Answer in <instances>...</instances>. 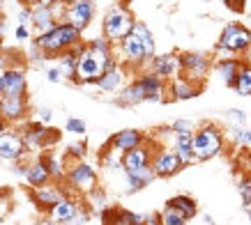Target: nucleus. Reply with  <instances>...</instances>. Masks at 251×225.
Listing matches in <instances>:
<instances>
[{"label":"nucleus","mask_w":251,"mask_h":225,"mask_svg":"<svg viewBox=\"0 0 251 225\" xmlns=\"http://www.w3.org/2000/svg\"><path fill=\"white\" fill-rule=\"evenodd\" d=\"M113 65H118L113 58V44L104 35L97 39H90L78 55L76 83L78 85H97V81Z\"/></svg>","instance_id":"nucleus-1"},{"label":"nucleus","mask_w":251,"mask_h":225,"mask_svg":"<svg viewBox=\"0 0 251 225\" xmlns=\"http://www.w3.org/2000/svg\"><path fill=\"white\" fill-rule=\"evenodd\" d=\"M37 44L46 53V58H53V55H60V53L81 44V30H76L74 25H69L67 21H60L53 30H49L46 35L37 37Z\"/></svg>","instance_id":"nucleus-2"},{"label":"nucleus","mask_w":251,"mask_h":225,"mask_svg":"<svg viewBox=\"0 0 251 225\" xmlns=\"http://www.w3.org/2000/svg\"><path fill=\"white\" fill-rule=\"evenodd\" d=\"M226 135L214 122H205L194 131V154L196 161H210L224 152Z\"/></svg>","instance_id":"nucleus-3"},{"label":"nucleus","mask_w":251,"mask_h":225,"mask_svg":"<svg viewBox=\"0 0 251 225\" xmlns=\"http://www.w3.org/2000/svg\"><path fill=\"white\" fill-rule=\"evenodd\" d=\"M134 23H136L134 16L125 5H113L101 21V32L111 44H120L122 39L134 30Z\"/></svg>","instance_id":"nucleus-4"},{"label":"nucleus","mask_w":251,"mask_h":225,"mask_svg":"<svg viewBox=\"0 0 251 225\" xmlns=\"http://www.w3.org/2000/svg\"><path fill=\"white\" fill-rule=\"evenodd\" d=\"M65 181L69 184V188H72L74 193L88 195L92 188L99 186V175L90 163L74 161L72 165H67V177H65Z\"/></svg>","instance_id":"nucleus-5"},{"label":"nucleus","mask_w":251,"mask_h":225,"mask_svg":"<svg viewBox=\"0 0 251 225\" xmlns=\"http://www.w3.org/2000/svg\"><path fill=\"white\" fill-rule=\"evenodd\" d=\"M180 65H182V76L189 78L191 83H196V85H203V81H205L207 74H210V69L214 67L210 55H205V53H194V51L180 53Z\"/></svg>","instance_id":"nucleus-6"},{"label":"nucleus","mask_w":251,"mask_h":225,"mask_svg":"<svg viewBox=\"0 0 251 225\" xmlns=\"http://www.w3.org/2000/svg\"><path fill=\"white\" fill-rule=\"evenodd\" d=\"M219 48H226L233 55H240L251 46V30L244 28L242 23H228L219 35V42H217Z\"/></svg>","instance_id":"nucleus-7"},{"label":"nucleus","mask_w":251,"mask_h":225,"mask_svg":"<svg viewBox=\"0 0 251 225\" xmlns=\"http://www.w3.org/2000/svg\"><path fill=\"white\" fill-rule=\"evenodd\" d=\"M182 168H184V163L180 161V157H177V152L175 150H171V147H166V145H161V147L154 150V154H152V170H154L157 177H164V180L175 177Z\"/></svg>","instance_id":"nucleus-8"},{"label":"nucleus","mask_w":251,"mask_h":225,"mask_svg":"<svg viewBox=\"0 0 251 225\" xmlns=\"http://www.w3.org/2000/svg\"><path fill=\"white\" fill-rule=\"evenodd\" d=\"M118 46H120V55H122V62H125V65H129V67H148V65H150L143 39L138 37L134 30L122 39Z\"/></svg>","instance_id":"nucleus-9"},{"label":"nucleus","mask_w":251,"mask_h":225,"mask_svg":"<svg viewBox=\"0 0 251 225\" xmlns=\"http://www.w3.org/2000/svg\"><path fill=\"white\" fill-rule=\"evenodd\" d=\"M145 69H150L154 74L164 78L166 83L175 81L182 76V65H180V53H164V55H154L150 65Z\"/></svg>","instance_id":"nucleus-10"},{"label":"nucleus","mask_w":251,"mask_h":225,"mask_svg":"<svg viewBox=\"0 0 251 225\" xmlns=\"http://www.w3.org/2000/svg\"><path fill=\"white\" fill-rule=\"evenodd\" d=\"M23 140H25V145H28V150L37 152V150H46L51 143H55V140H60V134H55L53 129L44 127L42 122H37V124H30V127L23 129Z\"/></svg>","instance_id":"nucleus-11"},{"label":"nucleus","mask_w":251,"mask_h":225,"mask_svg":"<svg viewBox=\"0 0 251 225\" xmlns=\"http://www.w3.org/2000/svg\"><path fill=\"white\" fill-rule=\"evenodd\" d=\"M152 154L154 150L150 147V138H148L143 145H138L136 150H129L122 154V170L125 173H136L141 168L152 165Z\"/></svg>","instance_id":"nucleus-12"},{"label":"nucleus","mask_w":251,"mask_h":225,"mask_svg":"<svg viewBox=\"0 0 251 225\" xmlns=\"http://www.w3.org/2000/svg\"><path fill=\"white\" fill-rule=\"evenodd\" d=\"M92 16H95V2L92 0H81V2H74V5H67L62 21H67L69 25H74L76 30L83 32L90 25Z\"/></svg>","instance_id":"nucleus-13"},{"label":"nucleus","mask_w":251,"mask_h":225,"mask_svg":"<svg viewBox=\"0 0 251 225\" xmlns=\"http://www.w3.org/2000/svg\"><path fill=\"white\" fill-rule=\"evenodd\" d=\"M65 195H69V193L62 186H58V181H55V184H46V186L30 188L32 202L37 204L39 209H44V211H49L53 204H58Z\"/></svg>","instance_id":"nucleus-14"},{"label":"nucleus","mask_w":251,"mask_h":225,"mask_svg":"<svg viewBox=\"0 0 251 225\" xmlns=\"http://www.w3.org/2000/svg\"><path fill=\"white\" fill-rule=\"evenodd\" d=\"M145 140H148V135H145L143 131H138V129H122V131L111 135L108 147L115 152H120V154H125V152H129V150H136L138 145H143Z\"/></svg>","instance_id":"nucleus-15"},{"label":"nucleus","mask_w":251,"mask_h":225,"mask_svg":"<svg viewBox=\"0 0 251 225\" xmlns=\"http://www.w3.org/2000/svg\"><path fill=\"white\" fill-rule=\"evenodd\" d=\"M25 152L28 150V145L23 140L21 134H2L0 135V158L2 161H19V158L25 157Z\"/></svg>","instance_id":"nucleus-16"},{"label":"nucleus","mask_w":251,"mask_h":225,"mask_svg":"<svg viewBox=\"0 0 251 225\" xmlns=\"http://www.w3.org/2000/svg\"><path fill=\"white\" fill-rule=\"evenodd\" d=\"M55 25H58V14H55L53 7H42V5H35V7H32L30 28H32V32H35L37 37L46 35L49 30H53Z\"/></svg>","instance_id":"nucleus-17"},{"label":"nucleus","mask_w":251,"mask_h":225,"mask_svg":"<svg viewBox=\"0 0 251 225\" xmlns=\"http://www.w3.org/2000/svg\"><path fill=\"white\" fill-rule=\"evenodd\" d=\"M104 225H148V216L143 214H134L129 209H120V207H108L101 214Z\"/></svg>","instance_id":"nucleus-18"},{"label":"nucleus","mask_w":251,"mask_h":225,"mask_svg":"<svg viewBox=\"0 0 251 225\" xmlns=\"http://www.w3.org/2000/svg\"><path fill=\"white\" fill-rule=\"evenodd\" d=\"M25 115H28V101H25V97H19V99L2 97L0 99V117L7 122V124L21 122Z\"/></svg>","instance_id":"nucleus-19"},{"label":"nucleus","mask_w":251,"mask_h":225,"mask_svg":"<svg viewBox=\"0 0 251 225\" xmlns=\"http://www.w3.org/2000/svg\"><path fill=\"white\" fill-rule=\"evenodd\" d=\"M120 106H138V104H145L148 101V92H145V85L141 78H134L129 85H125L120 92H118V99H115Z\"/></svg>","instance_id":"nucleus-20"},{"label":"nucleus","mask_w":251,"mask_h":225,"mask_svg":"<svg viewBox=\"0 0 251 225\" xmlns=\"http://www.w3.org/2000/svg\"><path fill=\"white\" fill-rule=\"evenodd\" d=\"M83 207V202L81 200H76V198H72V195H65L60 202L53 204L51 209L46 211V218H51V221H55V223H67L69 218L74 216L78 209Z\"/></svg>","instance_id":"nucleus-21"},{"label":"nucleus","mask_w":251,"mask_h":225,"mask_svg":"<svg viewBox=\"0 0 251 225\" xmlns=\"http://www.w3.org/2000/svg\"><path fill=\"white\" fill-rule=\"evenodd\" d=\"M25 90H28V83H25L23 69H19V67L5 69V97H9V99L25 97Z\"/></svg>","instance_id":"nucleus-22"},{"label":"nucleus","mask_w":251,"mask_h":225,"mask_svg":"<svg viewBox=\"0 0 251 225\" xmlns=\"http://www.w3.org/2000/svg\"><path fill=\"white\" fill-rule=\"evenodd\" d=\"M203 85H196V83H191L189 78H175V81L168 83V92H171V99L173 101H187V99H194L198 97V92H201Z\"/></svg>","instance_id":"nucleus-23"},{"label":"nucleus","mask_w":251,"mask_h":225,"mask_svg":"<svg viewBox=\"0 0 251 225\" xmlns=\"http://www.w3.org/2000/svg\"><path fill=\"white\" fill-rule=\"evenodd\" d=\"M244 60H237V58H228V60H214V74L219 76V81L224 85H228L233 88V83H235L237 74H240V69H242Z\"/></svg>","instance_id":"nucleus-24"},{"label":"nucleus","mask_w":251,"mask_h":225,"mask_svg":"<svg viewBox=\"0 0 251 225\" xmlns=\"http://www.w3.org/2000/svg\"><path fill=\"white\" fill-rule=\"evenodd\" d=\"M25 181L30 184V188L46 186V184H51V181H53V177H51V173H49V168H46L44 158H35V161H30V163H28Z\"/></svg>","instance_id":"nucleus-25"},{"label":"nucleus","mask_w":251,"mask_h":225,"mask_svg":"<svg viewBox=\"0 0 251 225\" xmlns=\"http://www.w3.org/2000/svg\"><path fill=\"white\" fill-rule=\"evenodd\" d=\"M97 88L101 92H111V94L120 92L122 88H125V69H122L120 65H113V67L97 81Z\"/></svg>","instance_id":"nucleus-26"},{"label":"nucleus","mask_w":251,"mask_h":225,"mask_svg":"<svg viewBox=\"0 0 251 225\" xmlns=\"http://www.w3.org/2000/svg\"><path fill=\"white\" fill-rule=\"evenodd\" d=\"M173 150L184 165L196 163V154H194V134H173Z\"/></svg>","instance_id":"nucleus-27"},{"label":"nucleus","mask_w":251,"mask_h":225,"mask_svg":"<svg viewBox=\"0 0 251 225\" xmlns=\"http://www.w3.org/2000/svg\"><path fill=\"white\" fill-rule=\"evenodd\" d=\"M85 198V207L90 209V214H97V216H101L104 211L111 207L108 204V195H106V191L101 186H97V188H92L88 195H83Z\"/></svg>","instance_id":"nucleus-28"},{"label":"nucleus","mask_w":251,"mask_h":225,"mask_svg":"<svg viewBox=\"0 0 251 225\" xmlns=\"http://www.w3.org/2000/svg\"><path fill=\"white\" fill-rule=\"evenodd\" d=\"M76 67H78V53L76 48H69V51L58 55V69H60L65 78L76 83Z\"/></svg>","instance_id":"nucleus-29"},{"label":"nucleus","mask_w":251,"mask_h":225,"mask_svg":"<svg viewBox=\"0 0 251 225\" xmlns=\"http://www.w3.org/2000/svg\"><path fill=\"white\" fill-rule=\"evenodd\" d=\"M168 204H173L175 209H180L184 214V216L189 218H196L198 216V202L191 198V195H187V193H177V195H173L171 200H168Z\"/></svg>","instance_id":"nucleus-30"},{"label":"nucleus","mask_w":251,"mask_h":225,"mask_svg":"<svg viewBox=\"0 0 251 225\" xmlns=\"http://www.w3.org/2000/svg\"><path fill=\"white\" fill-rule=\"evenodd\" d=\"M44 161H46V168H49L51 177H53V181H65V177H67V163H65V158L49 152L44 157Z\"/></svg>","instance_id":"nucleus-31"},{"label":"nucleus","mask_w":251,"mask_h":225,"mask_svg":"<svg viewBox=\"0 0 251 225\" xmlns=\"http://www.w3.org/2000/svg\"><path fill=\"white\" fill-rule=\"evenodd\" d=\"M157 218H159V225H187L189 223V218L184 216L180 209H175L173 204H168L157 214Z\"/></svg>","instance_id":"nucleus-32"},{"label":"nucleus","mask_w":251,"mask_h":225,"mask_svg":"<svg viewBox=\"0 0 251 225\" xmlns=\"http://www.w3.org/2000/svg\"><path fill=\"white\" fill-rule=\"evenodd\" d=\"M230 90H235L237 97H251V65H242Z\"/></svg>","instance_id":"nucleus-33"},{"label":"nucleus","mask_w":251,"mask_h":225,"mask_svg":"<svg viewBox=\"0 0 251 225\" xmlns=\"http://www.w3.org/2000/svg\"><path fill=\"white\" fill-rule=\"evenodd\" d=\"M228 140L240 150L251 152V129L247 127H230L228 129Z\"/></svg>","instance_id":"nucleus-34"},{"label":"nucleus","mask_w":251,"mask_h":225,"mask_svg":"<svg viewBox=\"0 0 251 225\" xmlns=\"http://www.w3.org/2000/svg\"><path fill=\"white\" fill-rule=\"evenodd\" d=\"M237 193L242 198V207H251V173H242L237 177Z\"/></svg>","instance_id":"nucleus-35"},{"label":"nucleus","mask_w":251,"mask_h":225,"mask_svg":"<svg viewBox=\"0 0 251 225\" xmlns=\"http://www.w3.org/2000/svg\"><path fill=\"white\" fill-rule=\"evenodd\" d=\"M65 131H69L72 135H85L88 127H85V122L81 120V117H69V120L65 122Z\"/></svg>","instance_id":"nucleus-36"},{"label":"nucleus","mask_w":251,"mask_h":225,"mask_svg":"<svg viewBox=\"0 0 251 225\" xmlns=\"http://www.w3.org/2000/svg\"><path fill=\"white\" fill-rule=\"evenodd\" d=\"M196 122L194 120H175L173 124H171V131H173V134H194V131H196Z\"/></svg>","instance_id":"nucleus-37"},{"label":"nucleus","mask_w":251,"mask_h":225,"mask_svg":"<svg viewBox=\"0 0 251 225\" xmlns=\"http://www.w3.org/2000/svg\"><path fill=\"white\" fill-rule=\"evenodd\" d=\"M226 117H228V122H233V127H247V120H249V115L240 108H230L226 112Z\"/></svg>","instance_id":"nucleus-38"},{"label":"nucleus","mask_w":251,"mask_h":225,"mask_svg":"<svg viewBox=\"0 0 251 225\" xmlns=\"http://www.w3.org/2000/svg\"><path fill=\"white\" fill-rule=\"evenodd\" d=\"M88 221H90V209H88V207L83 204V207H81V209H78L74 216L69 218L67 223H62V225H85Z\"/></svg>","instance_id":"nucleus-39"},{"label":"nucleus","mask_w":251,"mask_h":225,"mask_svg":"<svg viewBox=\"0 0 251 225\" xmlns=\"http://www.w3.org/2000/svg\"><path fill=\"white\" fill-rule=\"evenodd\" d=\"M85 154H88V145H85V143H74V145H69L67 157H72L74 161H83Z\"/></svg>","instance_id":"nucleus-40"},{"label":"nucleus","mask_w":251,"mask_h":225,"mask_svg":"<svg viewBox=\"0 0 251 225\" xmlns=\"http://www.w3.org/2000/svg\"><path fill=\"white\" fill-rule=\"evenodd\" d=\"M53 120V111L51 108H46V106H42L37 111V122H42V124H49V122Z\"/></svg>","instance_id":"nucleus-41"},{"label":"nucleus","mask_w":251,"mask_h":225,"mask_svg":"<svg viewBox=\"0 0 251 225\" xmlns=\"http://www.w3.org/2000/svg\"><path fill=\"white\" fill-rule=\"evenodd\" d=\"M62 78H65V74H62L58 67H51L46 71V81L49 83H62Z\"/></svg>","instance_id":"nucleus-42"},{"label":"nucleus","mask_w":251,"mask_h":225,"mask_svg":"<svg viewBox=\"0 0 251 225\" xmlns=\"http://www.w3.org/2000/svg\"><path fill=\"white\" fill-rule=\"evenodd\" d=\"M224 2H226V7H228L230 12H237V14H240V12H244V2H247V0H224Z\"/></svg>","instance_id":"nucleus-43"},{"label":"nucleus","mask_w":251,"mask_h":225,"mask_svg":"<svg viewBox=\"0 0 251 225\" xmlns=\"http://www.w3.org/2000/svg\"><path fill=\"white\" fill-rule=\"evenodd\" d=\"M28 37H30V28L28 25H16V39L19 42H28Z\"/></svg>","instance_id":"nucleus-44"},{"label":"nucleus","mask_w":251,"mask_h":225,"mask_svg":"<svg viewBox=\"0 0 251 225\" xmlns=\"http://www.w3.org/2000/svg\"><path fill=\"white\" fill-rule=\"evenodd\" d=\"M5 97V69H0V99Z\"/></svg>","instance_id":"nucleus-45"},{"label":"nucleus","mask_w":251,"mask_h":225,"mask_svg":"<svg viewBox=\"0 0 251 225\" xmlns=\"http://www.w3.org/2000/svg\"><path fill=\"white\" fill-rule=\"evenodd\" d=\"M55 2H60V0H37V5H42V7H53Z\"/></svg>","instance_id":"nucleus-46"},{"label":"nucleus","mask_w":251,"mask_h":225,"mask_svg":"<svg viewBox=\"0 0 251 225\" xmlns=\"http://www.w3.org/2000/svg\"><path fill=\"white\" fill-rule=\"evenodd\" d=\"M244 65H251V46L244 51Z\"/></svg>","instance_id":"nucleus-47"},{"label":"nucleus","mask_w":251,"mask_h":225,"mask_svg":"<svg viewBox=\"0 0 251 225\" xmlns=\"http://www.w3.org/2000/svg\"><path fill=\"white\" fill-rule=\"evenodd\" d=\"M2 134H7V122L0 117V135H2Z\"/></svg>","instance_id":"nucleus-48"},{"label":"nucleus","mask_w":251,"mask_h":225,"mask_svg":"<svg viewBox=\"0 0 251 225\" xmlns=\"http://www.w3.org/2000/svg\"><path fill=\"white\" fill-rule=\"evenodd\" d=\"M37 225H60V223H55V221H51V218H44V221H39Z\"/></svg>","instance_id":"nucleus-49"},{"label":"nucleus","mask_w":251,"mask_h":225,"mask_svg":"<svg viewBox=\"0 0 251 225\" xmlns=\"http://www.w3.org/2000/svg\"><path fill=\"white\" fill-rule=\"evenodd\" d=\"M21 5H30V7H35V5H37V0H21Z\"/></svg>","instance_id":"nucleus-50"},{"label":"nucleus","mask_w":251,"mask_h":225,"mask_svg":"<svg viewBox=\"0 0 251 225\" xmlns=\"http://www.w3.org/2000/svg\"><path fill=\"white\" fill-rule=\"evenodd\" d=\"M60 2H65V5H74V2H81V0H60Z\"/></svg>","instance_id":"nucleus-51"},{"label":"nucleus","mask_w":251,"mask_h":225,"mask_svg":"<svg viewBox=\"0 0 251 225\" xmlns=\"http://www.w3.org/2000/svg\"><path fill=\"white\" fill-rule=\"evenodd\" d=\"M2 32H5V23L0 21V37H2Z\"/></svg>","instance_id":"nucleus-52"},{"label":"nucleus","mask_w":251,"mask_h":225,"mask_svg":"<svg viewBox=\"0 0 251 225\" xmlns=\"http://www.w3.org/2000/svg\"><path fill=\"white\" fill-rule=\"evenodd\" d=\"M244 211H247V216H249V221H251V207H247Z\"/></svg>","instance_id":"nucleus-53"},{"label":"nucleus","mask_w":251,"mask_h":225,"mask_svg":"<svg viewBox=\"0 0 251 225\" xmlns=\"http://www.w3.org/2000/svg\"><path fill=\"white\" fill-rule=\"evenodd\" d=\"M0 12H2V0H0Z\"/></svg>","instance_id":"nucleus-54"},{"label":"nucleus","mask_w":251,"mask_h":225,"mask_svg":"<svg viewBox=\"0 0 251 225\" xmlns=\"http://www.w3.org/2000/svg\"><path fill=\"white\" fill-rule=\"evenodd\" d=\"M249 173H251V168H249Z\"/></svg>","instance_id":"nucleus-55"}]
</instances>
